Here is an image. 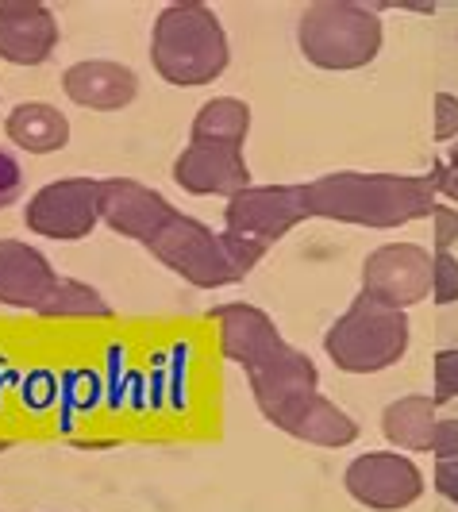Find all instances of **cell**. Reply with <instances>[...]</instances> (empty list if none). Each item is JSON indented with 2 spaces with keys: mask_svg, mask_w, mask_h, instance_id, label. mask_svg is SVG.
Returning <instances> with one entry per match:
<instances>
[{
  "mask_svg": "<svg viewBox=\"0 0 458 512\" xmlns=\"http://www.w3.org/2000/svg\"><path fill=\"white\" fill-rule=\"evenodd\" d=\"M408 339L412 328L401 308L358 293L347 312L335 316V324L324 332V355L343 374H382L405 359Z\"/></svg>",
  "mask_w": 458,
  "mask_h": 512,
  "instance_id": "cell-5",
  "label": "cell"
},
{
  "mask_svg": "<svg viewBox=\"0 0 458 512\" xmlns=\"http://www.w3.org/2000/svg\"><path fill=\"white\" fill-rule=\"evenodd\" d=\"M251 135V104L239 97H212L197 108L189 143H212V147H235L243 151Z\"/></svg>",
  "mask_w": 458,
  "mask_h": 512,
  "instance_id": "cell-19",
  "label": "cell"
},
{
  "mask_svg": "<svg viewBox=\"0 0 458 512\" xmlns=\"http://www.w3.org/2000/svg\"><path fill=\"white\" fill-rule=\"evenodd\" d=\"M278 432L301 439V443H312V447H328V451H339V447H351L358 439V424L347 409H339L335 401H328L320 389L312 393H301L293 397L289 405H281L278 412L266 416Z\"/></svg>",
  "mask_w": 458,
  "mask_h": 512,
  "instance_id": "cell-12",
  "label": "cell"
},
{
  "mask_svg": "<svg viewBox=\"0 0 458 512\" xmlns=\"http://www.w3.org/2000/svg\"><path fill=\"white\" fill-rule=\"evenodd\" d=\"M4 135L27 154H54L70 143V120L47 101H24L8 112Z\"/></svg>",
  "mask_w": 458,
  "mask_h": 512,
  "instance_id": "cell-17",
  "label": "cell"
},
{
  "mask_svg": "<svg viewBox=\"0 0 458 512\" xmlns=\"http://www.w3.org/2000/svg\"><path fill=\"white\" fill-rule=\"evenodd\" d=\"M62 89L66 97L81 108H93V112H120L139 97V77L124 62H112V58H85L74 62L66 74H62Z\"/></svg>",
  "mask_w": 458,
  "mask_h": 512,
  "instance_id": "cell-16",
  "label": "cell"
},
{
  "mask_svg": "<svg viewBox=\"0 0 458 512\" xmlns=\"http://www.w3.org/2000/svg\"><path fill=\"white\" fill-rule=\"evenodd\" d=\"M435 378V405H447V401H458V347H447L435 355L432 366Z\"/></svg>",
  "mask_w": 458,
  "mask_h": 512,
  "instance_id": "cell-22",
  "label": "cell"
},
{
  "mask_svg": "<svg viewBox=\"0 0 458 512\" xmlns=\"http://www.w3.org/2000/svg\"><path fill=\"white\" fill-rule=\"evenodd\" d=\"M308 220L305 185H251L224 205V231L262 255Z\"/></svg>",
  "mask_w": 458,
  "mask_h": 512,
  "instance_id": "cell-6",
  "label": "cell"
},
{
  "mask_svg": "<svg viewBox=\"0 0 458 512\" xmlns=\"http://www.w3.org/2000/svg\"><path fill=\"white\" fill-rule=\"evenodd\" d=\"M174 181L193 197H235L251 189V166L235 147H212V143H189L174 158Z\"/></svg>",
  "mask_w": 458,
  "mask_h": 512,
  "instance_id": "cell-13",
  "label": "cell"
},
{
  "mask_svg": "<svg viewBox=\"0 0 458 512\" xmlns=\"http://www.w3.org/2000/svg\"><path fill=\"white\" fill-rule=\"evenodd\" d=\"M24 224L27 231L54 239V243L89 239L101 224V181L62 178L43 185L24 205Z\"/></svg>",
  "mask_w": 458,
  "mask_h": 512,
  "instance_id": "cell-7",
  "label": "cell"
},
{
  "mask_svg": "<svg viewBox=\"0 0 458 512\" xmlns=\"http://www.w3.org/2000/svg\"><path fill=\"white\" fill-rule=\"evenodd\" d=\"M58 285V270L39 247L24 239H0V305L39 312Z\"/></svg>",
  "mask_w": 458,
  "mask_h": 512,
  "instance_id": "cell-15",
  "label": "cell"
},
{
  "mask_svg": "<svg viewBox=\"0 0 458 512\" xmlns=\"http://www.w3.org/2000/svg\"><path fill=\"white\" fill-rule=\"evenodd\" d=\"M432 258L420 243H385L362 262V293L408 312L432 297Z\"/></svg>",
  "mask_w": 458,
  "mask_h": 512,
  "instance_id": "cell-9",
  "label": "cell"
},
{
  "mask_svg": "<svg viewBox=\"0 0 458 512\" xmlns=\"http://www.w3.org/2000/svg\"><path fill=\"white\" fill-rule=\"evenodd\" d=\"M243 374H247V385H251V393H255V405L262 416L278 412L281 405H289V401L301 397V393L320 389V370H316V362L308 359L301 347L285 343L281 335L270 339L255 359L243 366Z\"/></svg>",
  "mask_w": 458,
  "mask_h": 512,
  "instance_id": "cell-10",
  "label": "cell"
},
{
  "mask_svg": "<svg viewBox=\"0 0 458 512\" xmlns=\"http://www.w3.org/2000/svg\"><path fill=\"white\" fill-rule=\"evenodd\" d=\"M432 486L439 497H447L451 505H458V459L455 462H435Z\"/></svg>",
  "mask_w": 458,
  "mask_h": 512,
  "instance_id": "cell-28",
  "label": "cell"
},
{
  "mask_svg": "<svg viewBox=\"0 0 458 512\" xmlns=\"http://www.w3.org/2000/svg\"><path fill=\"white\" fill-rule=\"evenodd\" d=\"M308 216L355 224V228L393 231L432 220L439 193L428 174H362L335 170L305 185Z\"/></svg>",
  "mask_w": 458,
  "mask_h": 512,
  "instance_id": "cell-1",
  "label": "cell"
},
{
  "mask_svg": "<svg viewBox=\"0 0 458 512\" xmlns=\"http://www.w3.org/2000/svg\"><path fill=\"white\" fill-rule=\"evenodd\" d=\"M166 270H174L181 282L197 285V289H228L243 282L258 262L262 251L235 239L228 231H212L208 224L178 212L162 235L147 247Z\"/></svg>",
  "mask_w": 458,
  "mask_h": 512,
  "instance_id": "cell-3",
  "label": "cell"
},
{
  "mask_svg": "<svg viewBox=\"0 0 458 512\" xmlns=\"http://www.w3.org/2000/svg\"><path fill=\"white\" fill-rule=\"evenodd\" d=\"M432 185H435V193L443 197V201H451V205H458V139L447 147V154L443 158H435V166H432Z\"/></svg>",
  "mask_w": 458,
  "mask_h": 512,
  "instance_id": "cell-23",
  "label": "cell"
},
{
  "mask_svg": "<svg viewBox=\"0 0 458 512\" xmlns=\"http://www.w3.org/2000/svg\"><path fill=\"white\" fill-rule=\"evenodd\" d=\"M432 455L435 462H455L458 459V420H443L435 424L432 432Z\"/></svg>",
  "mask_w": 458,
  "mask_h": 512,
  "instance_id": "cell-27",
  "label": "cell"
},
{
  "mask_svg": "<svg viewBox=\"0 0 458 512\" xmlns=\"http://www.w3.org/2000/svg\"><path fill=\"white\" fill-rule=\"evenodd\" d=\"M432 301L458 305V258L451 251H435L432 258Z\"/></svg>",
  "mask_w": 458,
  "mask_h": 512,
  "instance_id": "cell-21",
  "label": "cell"
},
{
  "mask_svg": "<svg viewBox=\"0 0 458 512\" xmlns=\"http://www.w3.org/2000/svg\"><path fill=\"white\" fill-rule=\"evenodd\" d=\"M43 320H112V305L104 301L93 285L58 278L54 293L39 308Z\"/></svg>",
  "mask_w": 458,
  "mask_h": 512,
  "instance_id": "cell-20",
  "label": "cell"
},
{
  "mask_svg": "<svg viewBox=\"0 0 458 512\" xmlns=\"http://www.w3.org/2000/svg\"><path fill=\"white\" fill-rule=\"evenodd\" d=\"M58 47V20L39 0H0V58L12 66H43Z\"/></svg>",
  "mask_w": 458,
  "mask_h": 512,
  "instance_id": "cell-14",
  "label": "cell"
},
{
  "mask_svg": "<svg viewBox=\"0 0 458 512\" xmlns=\"http://www.w3.org/2000/svg\"><path fill=\"white\" fill-rule=\"evenodd\" d=\"M439 424V405L428 393H408L389 401L382 412V436L397 451H432V432Z\"/></svg>",
  "mask_w": 458,
  "mask_h": 512,
  "instance_id": "cell-18",
  "label": "cell"
},
{
  "mask_svg": "<svg viewBox=\"0 0 458 512\" xmlns=\"http://www.w3.org/2000/svg\"><path fill=\"white\" fill-rule=\"evenodd\" d=\"M435 143H455L458 139V97L455 93H435Z\"/></svg>",
  "mask_w": 458,
  "mask_h": 512,
  "instance_id": "cell-24",
  "label": "cell"
},
{
  "mask_svg": "<svg viewBox=\"0 0 458 512\" xmlns=\"http://www.w3.org/2000/svg\"><path fill=\"white\" fill-rule=\"evenodd\" d=\"M382 16L355 0H316L297 16V47L316 70H362L382 54Z\"/></svg>",
  "mask_w": 458,
  "mask_h": 512,
  "instance_id": "cell-4",
  "label": "cell"
},
{
  "mask_svg": "<svg viewBox=\"0 0 458 512\" xmlns=\"http://www.w3.org/2000/svg\"><path fill=\"white\" fill-rule=\"evenodd\" d=\"M178 216V208L170 205L158 189L143 185L135 178H104L101 181V224L135 239L143 247H151L154 239L162 235V228Z\"/></svg>",
  "mask_w": 458,
  "mask_h": 512,
  "instance_id": "cell-11",
  "label": "cell"
},
{
  "mask_svg": "<svg viewBox=\"0 0 458 512\" xmlns=\"http://www.w3.org/2000/svg\"><path fill=\"white\" fill-rule=\"evenodd\" d=\"M20 193H24V170H20V162L12 154L0 151V212L8 205H16Z\"/></svg>",
  "mask_w": 458,
  "mask_h": 512,
  "instance_id": "cell-25",
  "label": "cell"
},
{
  "mask_svg": "<svg viewBox=\"0 0 458 512\" xmlns=\"http://www.w3.org/2000/svg\"><path fill=\"white\" fill-rule=\"evenodd\" d=\"M343 486L362 509L401 512L424 497V470L405 451H366L343 470Z\"/></svg>",
  "mask_w": 458,
  "mask_h": 512,
  "instance_id": "cell-8",
  "label": "cell"
},
{
  "mask_svg": "<svg viewBox=\"0 0 458 512\" xmlns=\"http://www.w3.org/2000/svg\"><path fill=\"white\" fill-rule=\"evenodd\" d=\"M432 243H435V251H451L458 243V208L455 205H435Z\"/></svg>",
  "mask_w": 458,
  "mask_h": 512,
  "instance_id": "cell-26",
  "label": "cell"
},
{
  "mask_svg": "<svg viewBox=\"0 0 458 512\" xmlns=\"http://www.w3.org/2000/svg\"><path fill=\"white\" fill-rule=\"evenodd\" d=\"M151 62L162 81L178 89L208 85L228 70L231 47L220 16L201 0L166 4L151 31Z\"/></svg>",
  "mask_w": 458,
  "mask_h": 512,
  "instance_id": "cell-2",
  "label": "cell"
},
{
  "mask_svg": "<svg viewBox=\"0 0 458 512\" xmlns=\"http://www.w3.org/2000/svg\"><path fill=\"white\" fill-rule=\"evenodd\" d=\"M4 447H8V443H0V451H4Z\"/></svg>",
  "mask_w": 458,
  "mask_h": 512,
  "instance_id": "cell-29",
  "label": "cell"
}]
</instances>
